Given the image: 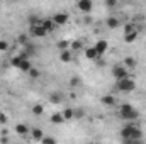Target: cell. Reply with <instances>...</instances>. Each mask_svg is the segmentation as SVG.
I'll return each instance as SVG.
<instances>
[{
    "label": "cell",
    "instance_id": "cell-1",
    "mask_svg": "<svg viewBox=\"0 0 146 144\" xmlns=\"http://www.w3.org/2000/svg\"><path fill=\"white\" fill-rule=\"evenodd\" d=\"M119 117L122 120H126L127 124H133L134 120L139 119V112H138V108L134 107V105H131V104H122L119 107Z\"/></svg>",
    "mask_w": 146,
    "mask_h": 144
},
{
    "label": "cell",
    "instance_id": "cell-2",
    "mask_svg": "<svg viewBox=\"0 0 146 144\" xmlns=\"http://www.w3.org/2000/svg\"><path fill=\"white\" fill-rule=\"evenodd\" d=\"M141 136H143V131L134 124H126L121 129V137L124 141H141Z\"/></svg>",
    "mask_w": 146,
    "mask_h": 144
},
{
    "label": "cell",
    "instance_id": "cell-3",
    "mask_svg": "<svg viewBox=\"0 0 146 144\" xmlns=\"http://www.w3.org/2000/svg\"><path fill=\"white\" fill-rule=\"evenodd\" d=\"M115 88H117V92L131 93V92H134V90H136V81H134L131 76H127V78H124V80L115 81Z\"/></svg>",
    "mask_w": 146,
    "mask_h": 144
},
{
    "label": "cell",
    "instance_id": "cell-4",
    "mask_svg": "<svg viewBox=\"0 0 146 144\" xmlns=\"http://www.w3.org/2000/svg\"><path fill=\"white\" fill-rule=\"evenodd\" d=\"M112 76L115 78V81L127 78V76H129V73H127V68H126L124 65H115V66L112 68Z\"/></svg>",
    "mask_w": 146,
    "mask_h": 144
},
{
    "label": "cell",
    "instance_id": "cell-5",
    "mask_svg": "<svg viewBox=\"0 0 146 144\" xmlns=\"http://www.w3.org/2000/svg\"><path fill=\"white\" fill-rule=\"evenodd\" d=\"M76 9L83 14H90L92 9H94V2L92 0H78L76 2Z\"/></svg>",
    "mask_w": 146,
    "mask_h": 144
},
{
    "label": "cell",
    "instance_id": "cell-6",
    "mask_svg": "<svg viewBox=\"0 0 146 144\" xmlns=\"http://www.w3.org/2000/svg\"><path fill=\"white\" fill-rule=\"evenodd\" d=\"M51 19H53V22L56 24V27H61V26H65V24L68 22L70 15H68L66 12H58V14H54Z\"/></svg>",
    "mask_w": 146,
    "mask_h": 144
},
{
    "label": "cell",
    "instance_id": "cell-7",
    "mask_svg": "<svg viewBox=\"0 0 146 144\" xmlns=\"http://www.w3.org/2000/svg\"><path fill=\"white\" fill-rule=\"evenodd\" d=\"M29 34H31L33 37H44L48 32L41 27V24H33L31 29H29Z\"/></svg>",
    "mask_w": 146,
    "mask_h": 144
},
{
    "label": "cell",
    "instance_id": "cell-8",
    "mask_svg": "<svg viewBox=\"0 0 146 144\" xmlns=\"http://www.w3.org/2000/svg\"><path fill=\"white\" fill-rule=\"evenodd\" d=\"M94 48H95L97 54H99V56H102V54H106V51H107L109 44H107V41H106V39H100V41H97V42L94 44Z\"/></svg>",
    "mask_w": 146,
    "mask_h": 144
},
{
    "label": "cell",
    "instance_id": "cell-9",
    "mask_svg": "<svg viewBox=\"0 0 146 144\" xmlns=\"http://www.w3.org/2000/svg\"><path fill=\"white\" fill-rule=\"evenodd\" d=\"M100 102H102L104 105H107V107H114V105L117 104L115 97H114V95H110V93H106V95H102V97H100Z\"/></svg>",
    "mask_w": 146,
    "mask_h": 144
},
{
    "label": "cell",
    "instance_id": "cell-10",
    "mask_svg": "<svg viewBox=\"0 0 146 144\" xmlns=\"http://www.w3.org/2000/svg\"><path fill=\"white\" fill-rule=\"evenodd\" d=\"M41 27H42V29L49 34V32H53V31L56 29V24L53 22V19H44V20L41 22Z\"/></svg>",
    "mask_w": 146,
    "mask_h": 144
},
{
    "label": "cell",
    "instance_id": "cell-11",
    "mask_svg": "<svg viewBox=\"0 0 146 144\" xmlns=\"http://www.w3.org/2000/svg\"><path fill=\"white\" fill-rule=\"evenodd\" d=\"M15 132L19 134V136H22V137H26L27 134H31V129L24 124V122H19L17 126H15Z\"/></svg>",
    "mask_w": 146,
    "mask_h": 144
},
{
    "label": "cell",
    "instance_id": "cell-12",
    "mask_svg": "<svg viewBox=\"0 0 146 144\" xmlns=\"http://www.w3.org/2000/svg\"><path fill=\"white\" fill-rule=\"evenodd\" d=\"M60 61H61V63H72L73 61V53L70 49L60 51Z\"/></svg>",
    "mask_w": 146,
    "mask_h": 144
},
{
    "label": "cell",
    "instance_id": "cell-13",
    "mask_svg": "<svg viewBox=\"0 0 146 144\" xmlns=\"http://www.w3.org/2000/svg\"><path fill=\"white\" fill-rule=\"evenodd\" d=\"M49 120H51V124H54V126H60V124H63V122H66L61 112H54V114L51 115V119H49Z\"/></svg>",
    "mask_w": 146,
    "mask_h": 144
},
{
    "label": "cell",
    "instance_id": "cell-14",
    "mask_svg": "<svg viewBox=\"0 0 146 144\" xmlns=\"http://www.w3.org/2000/svg\"><path fill=\"white\" fill-rule=\"evenodd\" d=\"M44 136H46V134L42 132V129H39V127H33V129H31V137H33L34 141H39V143H41V139H42Z\"/></svg>",
    "mask_w": 146,
    "mask_h": 144
},
{
    "label": "cell",
    "instance_id": "cell-15",
    "mask_svg": "<svg viewBox=\"0 0 146 144\" xmlns=\"http://www.w3.org/2000/svg\"><path fill=\"white\" fill-rule=\"evenodd\" d=\"M24 58H27V54H26V53H22V54H17V56H12V59H10V65H12L14 68H19Z\"/></svg>",
    "mask_w": 146,
    "mask_h": 144
},
{
    "label": "cell",
    "instance_id": "cell-16",
    "mask_svg": "<svg viewBox=\"0 0 146 144\" xmlns=\"http://www.w3.org/2000/svg\"><path fill=\"white\" fill-rule=\"evenodd\" d=\"M106 26H107L109 29H117V27L121 26V22H119V19H117V17L110 15V17H107V20H106Z\"/></svg>",
    "mask_w": 146,
    "mask_h": 144
},
{
    "label": "cell",
    "instance_id": "cell-17",
    "mask_svg": "<svg viewBox=\"0 0 146 144\" xmlns=\"http://www.w3.org/2000/svg\"><path fill=\"white\" fill-rule=\"evenodd\" d=\"M19 70L24 73H29L31 70H33V63H31V59L29 58H24L22 59V63H21V66H19Z\"/></svg>",
    "mask_w": 146,
    "mask_h": 144
},
{
    "label": "cell",
    "instance_id": "cell-18",
    "mask_svg": "<svg viewBox=\"0 0 146 144\" xmlns=\"http://www.w3.org/2000/svg\"><path fill=\"white\" fill-rule=\"evenodd\" d=\"M138 29H133V31H129V32H124V41L126 42H134L136 41V37H138Z\"/></svg>",
    "mask_w": 146,
    "mask_h": 144
},
{
    "label": "cell",
    "instance_id": "cell-19",
    "mask_svg": "<svg viewBox=\"0 0 146 144\" xmlns=\"http://www.w3.org/2000/svg\"><path fill=\"white\" fill-rule=\"evenodd\" d=\"M85 56H87V59H97V58H99V54H97V51H95L94 46L85 48Z\"/></svg>",
    "mask_w": 146,
    "mask_h": 144
},
{
    "label": "cell",
    "instance_id": "cell-20",
    "mask_svg": "<svg viewBox=\"0 0 146 144\" xmlns=\"http://www.w3.org/2000/svg\"><path fill=\"white\" fill-rule=\"evenodd\" d=\"M63 117H65V120H72L73 117H75V108L72 107H66V108H63Z\"/></svg>",
    "mask_w": 146,
    "mask_h": 144
},
{
    "label": "cell",
    "instance_id": "cell-21",
    "mask_svg": "<svg viewBox=\"0 0 146 144\" xmlns=\"http://www.w3.org/2000/svg\"><path fill=\"white\" fill-rule=\"evenodd\" d=\"M82 48H83V44H82V41H78V39L70 42V51H72V53H75V51H80Z\"/></svg>",
    "mask_w": 146,
    "mask_h": 144
},
{
    "label": "cell",
    "instance_id": "cell-22",
    "mask_svg": "<svg viewBox=\"0 0 146 144\" xmlns=\"http://www.w3.org/2000/svg\"><path fill=\"white\" fill-rule=\"evenodd\" d=\"M124 66H126L127 70L134 68V66H136V59H134V58H126V59H124Z\"/></svg>",
    "mask_w": 146,
    "mask_h": 144
},
{
    "label": "cell",
    "instance_id": "cell-23",
    "mask_svg": "<svg viewBox=\"0 0 146 144\" xmlns=\"http://www.w3.org/2000/svg\"><path fill=\"white\" fill-rule=\"evenodd\" d=\"M33 114H34V115H42V114H44V107H42L41 104L33 105Z\"/></svg>",
    "mask_w": 146,
    "mask_h": 144
},
{
    "label": "cell",
    "instance_id": "cell-24",
    "mask_svg": "<svg viewBox=\"0 0 146 144\" xmlns=\"http://www.w3.org/2000/svg\"><path fill=\"white\" fill-rule=\"evenodd\" d=\"M41 144H58V141L53 137V136H44L41 139Z\"/></svg>",
    "mask_w": 146,
    "mask_h": 144
},
{
    "label": "cell",
    "instance_id": "cell-25",
    "mask_svg": "<svg viewBox=\"0 0 146 144\" xmlns=\"http://www.w3.org/2000/svg\"><path fill=\"white\" fill-rule=\"evenodd\" d=\"M58 48H60V51L70 49V41H66V39H61V41L58 42Z\"/></svg>",
    "mask_w": 146,
    "mask_h": 144
},
{
    "label": "cell",
    "instance_id": "cell-26",
    "mask_svg": "<svg viewBox=\"0 0 146 144\" xmlns=\"http://www.w3.org/2000/svg\"><path fill=\"white\" fill-rule=\"evenodd\" d=\"M9 122V115L5 112H0V126H5Z\"/></svg>",
    "mask_w": 146,
    "mask_h": 144
},
{
    "label": "cell",
    "instance_id": "cell-27",
    "mask_svg": "<svg viewBox=\"0 0 146 144\" xmlns=\"http://www.w3.org/2000/svg\"><path fill=\"white\" fill-rule=\"evenodd\" d=\"M80 85V78L78 76H72L70 78V87H78Z\"/></svg>",
    "mask_w": 146,
    "mask_h": 144
},
{
    "label": "cell",
    "instance_id": "cell-28",
    "mask_svg": "<svg viewBox=\"0 0 146 144\" xmlns=\"http://www.w3.org/2000/svg\"><path fill=\"white\" fill-rule=\"evenodd\" d=\"M7 49H9V42L2 39V41H0V53H5Z\"/></svg>",
    "mask_w": 146,
    "mask_h": 144
},
{
    "label": "cell",
    "instance_id": "cell-29",
    "mask_svg": "<svg viewBox=\"0 0 146 144\" xmlns=\"http://www.w3.org/2000/svg\"><path fill=\"white\" fill-rule=\"evenodd\" d=\"M29 76H31V78H39V71H37L36 68H33V70L29 71Z\"/></svg>",
    "mask_w": 146,
    "mask_h": 144
},
{
    "label": "cell",
    "instance_id": "cell-30",
    "mask_svg": "<svg viewBox=\"0 0 146 144\" xmlns=\"http://www.w3.org/2000/svg\"><path fill=\"white\" fill-rule=\"evenodd\" d=\"M51 102L53 104H60L61 102V97H51Z\"/></svg>",
    "mask_w": 146,
    "mask_h": 144
},
{
    "label": "cell",
    "instance_id": "cell-31",
    "mask_svg": "<svg viewBox=\"0 0 146 144\" xmlns=\"http://www.w3.org/2000/svg\"><path fill=\"white\" fill-rule=\"evenodd\" d=\"M106 5H107V7H115V5H117V2H115V0H114V2L109 0V2H106Z\"/></svg>",
    "mask_w": 146,
    "mask_h": 144
},
{
    "label": "cell",
    "instance_id": "cell-32",
    "mask_svg": "<svg viewBox=\"0 0 146 144\" xmlns=\"http://www.w3.org/2000/svg\"><path fill=\"white\" fill-rule=\"evenodd\" d=\"M19 41L21 42H27V36H19Z\"/></svg>",
    "mask_w": 146,
    "mask_h": 144
},
{
    "label": "cell",
    "instance_id": "cell-33",
    "mask_svg": "<svg viewBox=\"0 0 146 144\" xmlns=\"http://www.w3.org/2000/svg\"><path fill=\"white\" fill-rule=\"evenodd\" d=\"M126 144H141V141H124Z\"/></svg>",
    "mask_w": 146,
    "mask_h": 144
},
{
    "label": "cell",
    "instance_id": "cell-34",
    "mask_svg": "<svg viewBox=\"0 0 146 144\" xmlns=\"http://www.w3.org/2000/svg\"><path fill=\"white\" fill-rule=\"evenodd\" d=\"M88 144H92V143H88Z\"/></svg>",
    "mask_w": 146,
    "mask_h": 144
}]
</instances>
